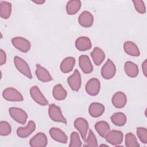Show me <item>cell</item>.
I'll list each match as a JSON object with an SVG mask.
<instances>
[{
	"label": "cell",
	"instance_id": "obj_1",
	"mask_svg": "<svg viewBox=\"0 0 147 147\" xmlns=\"http://www.w3.org/2000/svg\"><path fill=\"white\" fill-rule=\"evenodd\" d=\"M48 114L50 118L57 122H61L64 124H67V119L63 115L61 109L59 107L55 104H51L48 107Z\"/></svg>",
	"mask_w": 147,
	"mask_h": 147
},
{
	"label": "cell",
	"instance_id": "obj_2",
	"mask_svg": "<svg viewBox=\"0 0 147 147\" xmlns=\"http://www.w3.org/2000/svg\"><path fill=\"white\" fill-rule=\"evenodd\" d=\"M14 63L18 71L29 79H32V74L30 69L28 63L23 59L16 56L14 58Z\"/></svg>",
	"mask_w": 147,
	"mask_h": 147
},
{
	"label": "cell",
	"instance_id": "obj_3",
	"mask_svg": "<svg viewBox=\"0 0 147 147\" xmlns=\"http://www.w3.org/2000/svg\"><path fill=\"white\" fill-rule=\"evenodd\" d=\"M3 98L10 102H21L24 100L22 94L13 87H7L2 92Z\"/></svg>",
	"mask_w": 147,
	"mask_h": 147
},
{
	"label": "cell",
	"instance_id": "obj_4",
	"mask_svg": "<svg viewBox=\"0 0 147 147\" xmlns=\"http://www.w3.org/2000/svg\"><path fill=\"white\" fill-rule=\"evenodd\" d=\"M9 113L11 117L17 122L21 124H25L28 119L27 113L22 109L12 107L9 108Z\"/></svg>",
	"mask_w": 147,
	"mask_h": 147
},
{
	"label": "cell",
	"instance_id": "obj_5",
	"mask_svg": "<svg viewBox=\"0 0 147 147\" xmlns=\"http://www.w3.org/2000/svg\"><path fill=\"white\" fill-rule=\"evenodd\" d=\"M116 72V67L113 61L110 59H107L101 69V75L105 79L113 78Z\"/></svg>",
	"mask_w": 147,
	"mask_h": 147
},
{
	"label": "cell",
	"instance_id": "obj_6",
	"mask_svg": "<svg viewBox=\"0 0 147 147\" xmlns=\"http://www.w3.org/2000/svg\"><path fill=\"white\" fill-rule=\"evenodd\" d=\"M11 43L16 49L24 53L28 52L31 48L30 41L22 37L13 38L11 39Z\"/></svg>",
	"mask_w": 147,
	"mask_h": 147
},
{
	"label": "cell",
	"instance_id": "obj_7",
	"mask_svg": "<svg viewBox=\"0 0 147 147\" xmlns=\"http://www.w3.org/2000/svg\"><path fill=\"white\" fill-rule=\"evenodd\" d=\"M105 138L107 142L110 144L114 146H118L122 142L123 135L121 131L112 130H110Z\"/></svg>",
	"mask_w": 147,
	"mask_h": 147
},
{
	"label": "cell",
	"instance_id": "obj_8",
	"mask_svg": "<svg viewBox=\"0 0 147 147\" xmlns=\"http://www.w3.org/2000/svg\"><path fill=\"white\" fill-rule=\"evenodd\" d=\"M100 82L98 79L95 78L90 79L85 86L86 92L91 96L97 95L100 91Z\"/></svg>",
	"mask_w": 147,
	"mask_h": 147
},
{
	"label": "cell",
	"instance_id": "obj_9",
	"mask_svg": "<svg viewBox=\"0 0 147 147\" xmlns=\"http://www.w3.org/2000/svg\"><path fill=\"white\" fill-rule=\"evenodd\" d=\"M67 82L72 90L74 91L79 90L82 84V79L78 69H75L74 74L68 78Z\"/></svg>",
	"mask_w": 147,
	"mask_h": 147
},
{
	"label": "cell",
	"instance_id": "obj_10",
	"mask_svg": "<svg viewBox=\"0 0 147 147\" xmlns=\"http://www.w3.org/2000/svg\"><path fill=\"white\" fill-rule=\"evenodd\" d=\"M30 95L34 101L40 105L46 106L48 104V100L45 98L37 86H34L31 87L30 89Z\"/></svg>",
	"mask_w": 147,
	"mask_h": 147
},
{
	"label": "cell",
	"instance_id": "obj_11",
	"mask_svg": "<svg viewBox=\"0 0 147 147\" xmlns=\"http://www.w3.org/2000/svg\"><path fill=\"white\" fill-rule=\"evenodd\" d=\"M74 126L79 131L82 139L85 140L89 127L87 120L82 117L78 118L74 121Z\"/></svg>",
	"mask_w": 147,
	"mask_h": 147
},
{
	"label": "cell",
	"instance_id": "obj_12",
	"mask_svg": "<svg viewBox=\"0 0 147 147\" xmlns=\"http://www.w3.org/2000/svg\"><path fill=\"white\" fill-rule=\"evenodd\" d=\"M49 133L51 138L55 141L62 144H66L68 137L64 131L57 127H52L49 129Z\"/></svg>",
	"mask_w": 147,
	"mask_h": 147
},
{
	"label": "cell",
	"instance_id": "obj_13",
	"mask_svg": "<svg viewBox=\"0 0 147 147\" xmlns=\"http://www.w3.org/2000/svg\"><path fill=\"white\" fill-rule=\"evenodd\" d=\"M47 144V137L43 133H38L29 141V144L32 147H44Z\"/></svg>",
	"mask_w": 147,
	"mask_h": 147
},
{
	"label": "cell",
	"instance_id": "obj_14",
	"mask_svg": "<svg viewBox=\"0 0 147 147\" xmlns=\"http://www.w3.org/2000/svg\"><path fill=\"white\" fill-rule=\"evenodd\" d=\"M36 129V124L34 121H29L25 127H20L17 130V136L22 138L29 137Z\"/></svg>",
	"mask_w": 147,
	"mask_h": 147
},
{
	"label": "cell",
	"instance_id": "obj_15",
	"mask_svg": "<svg viewBox=\"0 0 147 147\" xmlns=\"http://www.w3.org/2000/svg\"><path fill=\"white\" fill-rule=\"evenodd\" d=\"M35 74L37 78L41 82H48L53 80L48 71L38 64L36 65Z\"/></svg>",
	"mask_w": 147,
	"mask_h": 147
},
{
	"label": "cell",
	"instance_id": "obj_16",
	"mask_svg": "<svg viewBox=\"0 0 147 147\" xmlns=\"http://www.w3.org/2000/svg\"><path fill=\"white\" fill-rule=\"evenodd\" d=\"M79 64L82 71L86 74H90L93 71V66L89 57L83 55L79 57Z\"/></svg>",
	"mask_w": 147,
	"mask_h": 147
},
{
	"label": "cell",
	"instance_id": "obj_17",
	"mask_svg": "<svg viewBox=\"0 0 147 147\" xmlns=\"http://www.w3.org/2000/svg\"><path fill=\"white\" fill-rule=\"evenodd\" d=\"M112 103L117 109H121L125 107L127 102V97L125 94L122 91L115 92L112 97Z\"/></svg>",
	"mask_w": 147,
	"mask_h": 147
},
{
	"label": "cell",
	"instance_id": "obj_18",
	"mask_svg": "<svg viewBox=\"0 0 147 147\" xmlns=\"http://www.w3.org/2000/svg\"><path fill=\"white\" fill-rule=\"evenodd\" d=\"M78 22L84 28H90L93 24L94 17L90 12L84 11L79 15Z\"/></svg>",
	"mask_w": 147,
	"mask_h": 147
},
{
	"label": "cell",
	"instance_id": "obj_19",
	"mask_svg": "<svg viewBox=\"0 0 147 147\" xmlns=\"http://www.w3.org/2000/svg\"><path fill=\"white\" fill-rule=\"evenodd\" d=\"M75 47L80 51L89 50L92 47L91 40L86 36H81L78 38L75 41Z\"/></svg>",
	"mask_w": 147,
	"mask_h": 147
},
{
	"label": "cell",
	"instance_id": "obj_20",
	"mask_svg": "<svg viewBox=\"0 0 147 147\" xmlns=\"http://www.w3.org/2000/svg\"><path fill=\"white\" fill-rule=\"evenodd\" d=\"M104 111L105 106L103 105L98 102H93L91 103L88 108L90 115L94 118H97L101 116Z\"/></svg>",
	"mask_w": 147,
	"mask_h": 147
},
{
	"label": "cell",
	"instance_id": "obj_21",
	"mask_svg": "<svg viewBox=\"0 0 147 147\" xmlns=\"http://www.w3.org/2000/svg\"><path fill=\"white\" fill-rule=\"evenodd\" d=\"M123 49L129 55L134 57L139 56L140 52L137 45L131 41H126L123 44Z\"/></svg>",
	"mask_w": 147,
	"mask_h": 147
},
{
	"label": "cell",
	"instance_id": "obj_22",
	"mask_svg": "<svg viewBox=\"0 0 147 147\" xmlns=\"http://www.w3.org/2000/svg\"><path fill=\"white\" fill-rule=\"evenodd\" d=\"M75 59L73 57H67L65 58L61 63L60 69L64 74L70 72L75 65Z\"/></svg>",
	"mask_w": 147,
	"mask_h": 147
},
{
	"label": "cell",
	"instance_id": "obj_23",
	"mask_svg": "<svg viewBox=\"0 0 147 147\" xmlns=\"http://www.w3.org/2000/svg\"><path fill=\"white\" fill-rule=\"evenodd\" d=\"M91 56L96 65H100L105 59L104 51L99 47H95L91 52Z\"/></svg>",
	"mask_w": 147,
	"mask_h": 147
},
{
	"label": "cell",
	"instance_id": "obj_24",
	"mask_svg": "<svg viewBox=\"0 0 147 147\" xmlns=\"http://www.w3.org/2000/svg\"><path fill=\"white\" fill-rule=\"evenodd\" d=\"M124 71L126 74L130 78H136L139 73V69L137 64L130 61H127L125 63Z\"/></svg>",
	"mask_w": 147,
	"mask_h": 147
},
{
	"label": "cell",
	"instance_id": "obj_25",
	"mask_svg": "<svg viewBox=\"0 0 147 147\" xmlns=\"http://www.w3.org/2000/svg\"><path fill=\"white\" fill-rule=\"evenodd\" d=\"M94 126L96 131L99 134V135L104 138L106 137V136L110 130V127L109 126V124L105 121H100L97 122L95 124Z\"/></svg>",
	"mask_w": 147,
	"mask_h": 147
},
{
	"label": "cell",
	"instance_id": "obj_26",
	"mask_svg": "<svg viewBox=\"0 0 147 147\" xmlns=\"http://www.w3.org/2000/svg\"><path fill=\"white\" fill-rule=\"evenodd\" d=\"M11 3L7 1L0 2V16L3 19H8L11 13Z\"/></svg>",
	"mask_w": 147,
	"mask_h": 147
},
{
	"label": "cell",
	"instance_id": "obj_27",
	"mask_svg": "<svg viewBox=\"0 0 147 147\" xmlns=\"http://www.w3.org/2000/svg\"><path fill=\"white\" fill-rule=\"evenodd\" d=\"M82 6L79 0H71L68 1L66 5V11L69 15H74L79 11Z\"/></svg>",
	"mask_w": 147,
	"mask_h": 147
},
{
	"label": "cell",
	"instance_id": "obj_28",
	"mask_svg": "<svg viewBox=\"0 0 147 147\" xmlns=\"http://www.w3.org/2000/svg\"><path fill=\"white\" fill-rule=\"evenodd\" d=\"M52 94L55 99L57 100H63L66 98L67 92L61 84H57L54 86Z\"/></svg>",
	"mask_w": 147,
	"mask_h": 147
},
{
	"label": "cell",
	"instance_id": "obj_29",
	"mask_svg": "<svg viewBox=\"0 0 147 147\" xmlns=\"http://www.w3.org/2000/svg\"><path fill=\"white\" fill-rule=\"evenodd\" d=\"M112 122L116 126H122L125 125L127 118L126 115L122 112H117L114 113L111 117Z\"/></svg>",
	"mask_w": 147,
	"mask_h": 147
},
{
	"label": "cell",
	"instance_id": "obj_30",
	"mask_svg": "<svg viewBox=\"0 0 147 147\" xmlns=\"http://www.w3.org/2000/svg\"><path fill=\"white\" fill-rule=\"evenodd\" d=\"M125 145L127 147H139L137 138L132 133H128L125 135Z\"/></svg>",
	"mask_w": 147,
	"mask_h": 147
},
{
	"label": "cell",
	"instance_id": "obj_31",
	"mask_svg": "<svg viewBox=\"0 0 147 147\" xmlns=\"http://www.w3.org/2000/svg\"><path fill=\"white\" fill-rule=\"evenodd\" d=\"M85 141V146H90V147H96L98 146L97 140L95 137V135L93 133L91 130H90L88 131V134L87 137H86Z\"/></svg>",
	"mask_w": 147,
	"mask_h": 147
},
{
	"label": "cell",
	"instance_id": "obj_32",
	"mask_svg": "<svg viewBox=\"0 0 147 147\" xmlns=\"http://www.w3.org/2000/svg\"><path fill=\"white\" fill-rule=\"evenodd\" d=\"M11 127L9 122L4 121L0 122V135L6 136L10 134Z\"/></svg>",
	"mask_w": 147,
	"mask_h": 147
},
{
	"label": "cell",
	"instance_id": "obj_33",
	"mask_svg": "<svg viewBox=\"0 0 147 147\" xmlns=\"http://www.w3.org/2000/svg\"><path fill=\"white\" fill-rule=\"evenodd\" d=\"M69 146L71 147H80L82 146V141L80 140L79 135L77 132H72Z\"/></svg>",
	"mask_w": 147,
	"mask_h": 147
},
{
	"label": "cell",
	"instance_id": "obj_34",
	"mask_svg": "<svg viewBox=\"0 0 147 147\" xmlns=\"http://www.w3.org/2000/svg\"><path fill=\"white\" fill-rule=\"evenodd\" d=\"M137 135L138 138L143 144L147 143V130L145 127H138L137 128Z\"/></svg>",
	"mask_w": 147,
	"mask_h": 147
},
{
	"label": "cell",
	"instance_id": "obj_35",
	"mask_svg": "<svg viewBox=\"0 0 147 147\" xmlns=\"http://www.w3.org/2000/svg\"><path fill=\"white\" fill-rule=\"evenodd\" d=\"M132 2L134 5L136 10L140 13L144 14L146 12V7L144 3V2L141 0H133Z\"/></svg>",
	"mask_w": 147,
	"mask_h": 147
},
{
	"label": "cell",
	"instance_id": "obj_36",
	"mask_svg": "<svg viewBox=\"0 0 147 147\" xmlns=\"http://www.w3.org/2000/svg\"><path fill=\"white\" fill-rule=\"evenodd\" d=\"M6 62V54L3 49H0V65H2Z\"/></svg>",
	"mask_w": 147,
	"mask_h": 147
},
{
	"label": "cell",
	"instance_id": "obj_37",
	"mask_svg": "<svg viewBox=\"0 0 147 147\" xmlns=\"http://www.w3.org/2000/svg\"><path fill=\"white\" fill-rule=\"evenodd\" d=\"M142 69L144 75L145 77H146V74H147V61L146 59L144 60V61L142 63Z\"/></svg>",
	"mask_w": 147,
	"mask_h": 147
},
{
	"label": "cell",
	"instance_id": "obj_38",
	"mask_svg": "<svg viewBox=\"0 0 147 147\" xmlns=\"http://www.w3.org/2000/svg\"><path fill=\"white\" fill-rule=\"evenodd\" d=\"M45 1L44 0H38V1H33V2L35 3L37 5H42L43 3H45Z\"/></svg>",
	"mask_w": 147,
	"mask_h": 147
}]
</instances>
